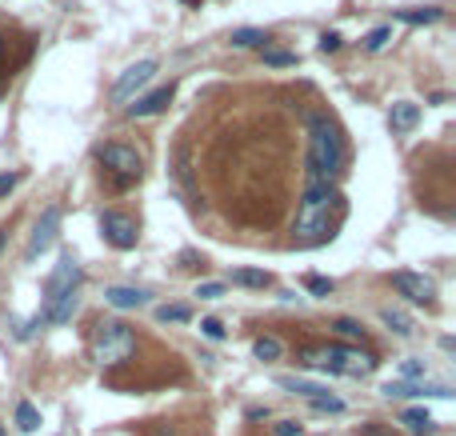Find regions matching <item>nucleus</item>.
Wrapping results in <instances>:
<instances>
[{
  "mask_svg": "<svg viewBox=\"0 0 456 436\" xmlns=\"http://www.w3.org/2000/svg\"><path fill=\"white\" fill-rule=\"evenodd\" d=\"M400 424H405L408 433L424 436V433H432V424H437V420L428 417V412H424V408H408L405 417H400Z\"/></svg>",
  "mask_w": 456,
  "mask_h": 436,
  "instance_id": "15",
  "label": "nucleus"
},
{
  "mask_svg": "<svg viewBox=\"0 0 456 436\" xmlns=\"http://www.w3.org/2000/svg\"><path fill=\"white\" fill-rule=\"evenodd\" d=\"M380 392H384L389 401H405V396H421V385H408V380H389Z\"/></svg>",
  "mask_w": 456,
  "mask_h": 436,
  "instance_id": "20",
  "label": "nucleus"
},
{
  "mask_svg": "<svg viewBox=\"0 0 456 436\" xmlns=\"http://www.w3.org/2000/svg\"><path fill=\"white\" fill-rule=\"evenodd\" d=\"M17 424H20V433H36V428H40V412H36L28 401H20L17 404Z\"/></svg>",
  "mask_w": 456,
  "mask_h": 436,
  "instance_id": "17",
  "label": "nucleus"
},
{
  "mask_svg": "<svg viewBox=\"0 0 456 436\" xmlns=\"http://www.w3.org/2000/svg\"><path fill=\"white\" fill-rule=\"evenodd\" d=\"M341 49V33H325L320 36V52H336Z\"/></svg>",
  "mask_w": 456,
  "mask_h": 436,
  "instance_id": "33",
  "label": "nucleus"
},
{
  "mask_svg": "<svg viewBox=\"0 0 456 436\" xmlns=\"http://www.w3.org/2000/svg\"><path fill=\"white\" fill-rule=\"evenodd\" d=\"M332 332H336V337H344V340H360V337H364V328H360L357 321H348V316L332 321Z\"/></svg>",
  "mask_w": 456,
  "mask_h": 436,
  "instance_id": "23",
  "label": "nucleus"
},
{
  "mask_svg": "<svg viewBox=\"0 0 456 436\" xmlns=\"http://www.w3.org/2000/svg\"><path fill=\"white\" fill-rule=\"evenodd\" d=\"M13 184H17V177H13V172H0V196H8V188H13Z\"/></svg>",
  "mask_w": 456,
  "mask_h": 436,
  "instance_id": "34",
  "label": "nucleus"
},
{
  "mask_svg": "<svg viewBox=\"0 0 456 436\" xmlns=\"http://www.w3.org/2000/svg\"><path fill=\"white\" fill-rule=\"evenodd\" d=\"M332 204L336 193H300V209H296V244H320L332 232Z\"/></svg>",
  "mask_w": 456,
  "mask_h": 436,
  "instance_id": "3",
  "label": "nucleus"
},
{
  "mask_svg": "<svg viewBox=\"0 0 456 436\" xmlns=\"http://www.w3.org/2000/svg\"><path fill=\"white\" fill-rule=\"evenodd\" d=\"M389 120H392V129H396V132H408L416 120H421V108H416L412 100H400V104H392V116H389Z\"/></svg>",
  "mask_w": 456,
  "mask_h": 436,
  "instance_id": "14",
  "label": "nucleus"
},
{
  "mask_svg": "<svg viewBox=\"0 0 456 436\" xmlns=\"http://www.w3.org/2000/svg\"><path fill=\"white\" fill-rule=\"evenodd\" d=\"M300 364L309 369H325V372H341V376H368L376 372L373 353H360V348H348V344H320V348H304Z\"/></svg>",
  "mask_w": 456,
  "mask_h": 436,
  "instance_id": "2",
  "label": "nucleus"
},
{
  "mask_svg": "<svg viewBox=\"0 0 456 436\" xmlns=\"http://www.w3.org/2000/svg\"><path fill=\"white\" fill-rule=\"evenodd\" d=\"M152 76H156V60H136V65L124 68V72H120V81L113 84V100H116V104L132 100L148 81H152Z\"/></svg>",
  "mask_w": 456,
  "mask_h": 436,
  "instance_id": "7",
  "label": "nucleus"
},
{
  "mask_svg": "<svg viewBox=\"0 0 456 436\" xmlns=\"http://www.w3.org/2000/svg\"><path fill=\"white\" fill-rule=\"evenodd\" d=\"M384 40H389V29H376V33H368L364 49H368V52H376V49H384Z\"/></svg>",
  "mask_w": 456,
  "mask_h": 436,
  "instance_id": "31",
  "label": "nucleus"
},
{
  "mask_svg": "<svg viewBox=\"0 0 456 436\" xmlns=\"http://www.w3.org/2000/svg\"><path fill=\"white\" fill-rule=\"evenodd\" d=\"M252 353H256V360H277L280 356V340L277 337H256L252 340Z\"/></svg>",
  "mask_w": 456,
  "mask_h": 436,
  "instance_id": "21",
  "label": "nucleus"
},
{
  "mask_svg": "<svg viewBox=\"0 0 456 436\" xmlns=\"http://www.w3.org/2000/svg\"><path fill=\"white\" fill-rule=\"evenodd\" d=\"M0 436H4V428H0Z\"/></svg>",
  "mask_w": 456,
  "mask_h": 436,
  "instance_id": "36",
  "label": "nucleus"
},
{
  "mask_svg": "<svg viewBox=\"0 0 456 436\" xmlns=\"http://www.w3.org/2000/svg\"><path fill=\"white\" fill-rule=\"evenodd\" d=\"M364 436H392V433H384L380 424H373V428H364Z\"/></svg>",
  "mask_w": 456,
  "mask_h": 436,
  "instance_id": "35",
  "label": "nucleus"
},
{
  "mask_svg": "<svg viewBox=\"0 0 456 436\" xmlns=\"http://www.w3.org/2000/svg\"><path fill=\"white\" fill-rule=\"evenodd\" d=\"M172 100V88H156V92H148V97H136V104L129 108V116H156Z\"/></svg>",
  "mask_w": 456,
  "mask_h": 436,
  "instance_id": "11",
  "label": "nucleus"
},
{
  "mask_svg": "<svg viewBox=\"0 0 456 436\" xmlns=\"http://www.w3.org/2000/svg\"><path fill=\"white\" fill-rule=\"evenodd\" d=\"M188 316H193L188 305H161V308H156V321H161V324H184Z\"/></svg>",
  "mask_w": 456,
  "mask_h": 436,
  "instance_id": "18",
  "label": "nucleus"
},
{
  "mask_svg": "<svg viewBox=\"0 0 456 436\" xmlns=\"http://www.w3.org/2000/svg\"><path fill=\"white\" fill-rule=\"evenodd\" d=\"M232 284H245V289H264V284H268V273H256V268H236V273H232Z\"/></svg>",
  "mask_w": 456,
  "mask_h": 436,
  "instance_id": "19",
  "label": "nucleus"
},
{
  "mask_svg": "<svg viewBox=\"0 0 456 436\" xmlns=\"http://www.w3.org/2000/svg\"><path fill=\"white\" fill-rule=\"evenodd\" d=\"M200 332L209 340H225V324L216 321V316H204V321H200Z\"/></svg>",
  "mask_w": 456,
  "mask_h": 436,
  "instance_id": "25",
  "label": "nucleus"
},
{
  "mask_svg": "<svg viewBox=\"0 0 456 436\" xmlns=\"http://www.w3.org/2000/svg\"><path fill=\"white\" fill-rule=\"evenodd\" d=\"M309 292H316V296H328V292H332V280H325V276H309Z\"/></svg>",
  "mask_w": 456,
  "mask_h": 436,
  "instance_id": "32",
  "label": "nucleus"
},
{
  "mask_svg": "<svg viewBox=\"0 0 456 436\" xmlns=\"http://www.w3.org/2000/svg\"><path fill=\"white\" fill-rule=\"evenodd\" d=\"M100 232H104V241L120 248V252H129L136 248V220L124 216V212H100Z\"/></svg>",
  "mask_w": 456,
  "mask_h": 436,
  "instance_id": "6",
  "label": "nucleus"
},
{
  "mask_svg": "<svg viewBox=\"0 0 456 436\" xmlns=\"http://www.w3.org/2000/svg\"><path fill=\"white\" fill-rule=\"evenodd\" d=\"M392 289L416 305H432V296H437V284L421 273H392Z\"/></svg>",
  "mask_w": 456,
  "mask_h": 436,
  "instance_id": "8",
  "label": "nucleus"
},
{
  "mask_svg": "<svg viewBox=\"0 0 456 436\" xmlns=\"http://www.w3.org/2000/svg\"><path fill=\"white\" fill-rule=\"evenodd\" d=\"M264 40H268V36H264L261 29H236V33H232V45H236V49H256Z\"/></svg>",
  "mask_w": 456,
  "mask_h": 436,
  "instance_id": "22",
  "label": "nucleus"
},
{
  "mask_svg": "<svg viewBox=\"0 0 456 436\" xmlns=\"http://www.w3.org/2000/svg\"><path fill=\"white\" fill-rule=\"evenodd\" d=\"M380 321L389 324L396 337H408V332H412V316H408V312H400V308H384V312H380Z\"/></svg>",
  "mask_w": 456,
  "mask_h": 436,
  "instance_id": "16",
  "label": "nucleus"
},
{
  "mask_svg": "<svg viewBox=\"0 0 456 436\" xmlns=\"http://www.w3.org/2000/svg\"><path fill=\"white\" fill-rule=\"evenodd\" d=\"M312 408H316V412H344V401H336V396H316Z\"/></svg>",
  "mask_w": 456,
  "mask_h": 436,
  "instance_id": "27",
  "label": "nucleus"
},
{
  "mask_svg": "<svg viewBox=\"0 0 456 436\" xmlns=\"http://www.w3.org/2000/svg\"><path fill=\"white\" fill-rule=\"evenodd\" d=\"M300 433H304L300 420H277V424H272V436H300Z\"/></svg>",
  "mask_w": 456,
  "mask_h": 436,
  "instance_id": "26",
  "label": "nucleus"
},
{
  "mask_svg": "<svg viewBox=\"0 0 456 436\" xmlns=\"http://www.w3.org/2000/svg\"><path fill=\"white\" fill-rule=\"evenodd\" d=\"M56 232H60V209L52 204V209H44V216L36 220V228H33V241H28V252H24V257L33 260V257H40L44 248H52Z\"/></svg>",
  "mask_w": 456,
  "mask_h": 436,
  "instance_id": "9",
  "label": "nucleus"
},
{
  "mask_svg": "<svg viewBox=\"0 0 456 436\" xmlns=\"http://www.w3.org/2000/svg\"><path fill=\"white\" fill-rule=\"evenodd\" d=\"M400 20H405V24H432V20H440V8H424V13H400Z\"/></svg>",
  "mask_w": 456,
  "mask_h": 436,
  "instance_id": "24",
  "label": "nucleus"
},
{
  "mask_svg": "<svg viewBox=\"0 0 456 436\" xmlns=\"http://www.w3.org/2000/svg\"><path fill=\"white\" fill-rule=\"evenodd\" d=\"M104 300L113 308H140L148 300V292H140V289H129V284H113V289L104 292Z\"/></svg>",
  "mask_w": 456,
  "mask_h": 436,
  "instance_id": "12",
  "label": "nucleus"
},
{
  "mask_svg": "<svg viewBox=\"0 0 456 436\" xmlns=\"http://www.w3.org/2000/svg\"><path fill=\"white\" fill-rule=\"evenodd\" d=\"M196 296H200V300H220V296H225V284L209 280V284H200V289H196Z\"/></svg>",
  "mask_w": 456,
  "mask_h": 436,
  "instance_id": "30",
  "label": "nucleus"
},
{
  "mask_svg": "<svg viewBox=\"0 0 456 436\" xmlns=\"http://www.w3.org/2000/svg\"><path fill=\"white\" fill-rule=\"evenodd\" d=\"M76 284H81V268H76L72 257H65L52 268L49 284H44V300H56V296H65V292H76Z\"/></svg>",
  "mask_w": 456,
  "mask_h": 436,
  "instance_id": "10",
  "label": "nucleus"
},
{
  "mask_svg": "<svg viewBox=\"0 0 456 436\" xmlns=\"http://www.w3.org/2000/svg\"><path fill=\"white\" fill-rule=\"evenodd\" d=\"M132 353H136V337H132L129 324H120V321H104L100 324L97 340H92V360H97L100 369H108V364H124Z\"/></svg>",
  "mask_w": 456,
  "mask_h": 436,
  "instance_id": "4",
  "label": "nucleus"
},
{
  "mask_svg": "<svg viewBox=\"0 0 456 436\" xmlns=\"http://www.w3.org/2000/svg\"><path fill=\"white\" fill-rule=\"evenodd\" d=\"M100 164H104V168L116 177V184L124 188V184H132V180L140 177V164L145 161H140V152L129 148V145H104L100 148Z\"/></svg>",
  "mask_w": 456,
  "mask_h": 436,
  "instance_id": "5",
  "label": "nucleus"
},
{
  "mask_svg": "<svg viewBox=\"0 0 456 436\" xmlns=\"http://www.w3.org/2000/svg\"><path fill=\"white\" fill-rule=\"evenodd\" d=\"M424 360H405V364H400V376H405L408 385H412V380H416V376H424Z\"/></svg>",
  "mask_w": 456,
  "mask_h": 436,
  "instance_id": "28",
  "label": "nucleus"
},
{
  "mask_svg": "<svg viewBox=\"0 0 456 436\" xmlns=\"http://www.w3.org/2000/svg\"><path fill=\"white\" fill-rule=\"evenodd\" d=\"M280 388H288V392H296V396H309V401H316V396H328L325 385H316V380H304V376H280L277 380Z\"/></svg>",
  "mask_w": 456,
  "mask_h": 436,
  "instance_id": "13",
  "label": "nucleus"
},
{
  "mask_svg": "<svg viewBox=\"0 0 456 436\" xmlns=\"http://www.w3.org/2000/svg\"><path fill=\"white\" fill-rule=\"evenodd\" d=\"M344 168L341 132L328 116H309V152H304V193H336Z\"/></svg>",
  "mask_w": 456,
  "mask_h": 436,
  "instance_id": "1",
  "label": "nucleus"
},
{
  "mask_svg": "<svg viewBox=\"0 0 456 436\" xmlns=\"http://www.w3.org/2000/svg\"><path fill=\"white\" fill-rule=\"evenodd\" d=\"M264 65H272V68L296 65V52H264Z\"/></svg>",
  "mask_w": 456,
  "mask_h": 436,
  "instance_id": "29",
  "label": "nucleus"
}]
</instances>
